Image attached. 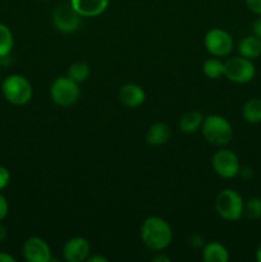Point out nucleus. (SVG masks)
I'll use <instances>...</instances> for the list:
<instances>
[{
    "label": "nucleus",
    "instance_id": "f257e3e1",
    "mask_svg": "<svg viewBox=\"0 0 261 262\" xmlns=\"http://www.w3.org/2000/svg\"><path fill=\"white\" fill-rule=\"evenodd\" d=\"M141 239L148 250L161 252L170 246L173 230L166 220L159 216H148L141 225Z\"/></svg>",
    "mask_w": 261,
    "mask_h": 262
},
{
    "label": "nucleus",
    "instance_id": "5701e85b",
    "mask_svg": "<svg viewBox=\"0 0 261 262\" xmlns=\"http://www.w3.org/2000/svg\"><path fill=\"white\" fill-rule=\"evenodd\" d=\"M10 183V173L5 166L0 165V191L5 189Z\"/></svg>",
    "mask_w": 261,
    "mask_h": 262
},
{
    "label": "nucleus",
    "instance_id": "c85d7f7f",
    "mask_svg": "<svg viewBox=\"0 0 261 262\" xmlns=\"http://www.w3.org/2000/svg\"><path fill=\"white\" fill-rule=\"evenodd\" d=\"M7 235H8L7 228H5V225L0 222V243L4 242L5 238H7Z\"/></svg>",
    "mask_w": 261,
    "mask_h": 262
},
{
    "label": "nucleus",
    "instance_id": "dca6fc26",
    "mask_svg": "<svg viewBox=\"0 0 261 262\" xmlns=\"http://www.w3.org/2000/svg\"><path fill=\"white\" fill-rule=\"evenodd\" d=\"M238 53L251 60L257 59L258 56H261V40L255 35L246 36L238 43Z\"/></svg>",
    "mask_w": 261,
    "mask_h": 262
},
{
    "label": "nucleus",
    "instance_id": "9b49d317",
    "mask_svg": "<svg viewBox=\"0 0 261 262\" xmlns=\"http://www.w3.org/2000/svg\"><path fill=\"white\" fill-rule=\"evenodd\" d=\"M90 256V243L83 237H74L67 241L63 247V258L67 262H83Z\"/></svg>",
    "mask_w": 261,
    "mask_h": 262
},
{
    "label": "nucleus",
    "instance_id": "a878e982",
    "mask_svg": "<svg viewBox=\"0 0 261 262\" xmlns=\"http://www.w3.org/2000/svg\"><path fill=\"white\" fill-rule=\"evenodd\" d=\"M189 243H191L192 247H194V248H201L205 246L204 238H202L201 235H197V234L192 235L191 239H189Z\"/></svg>",
    "mask_w": 261,
    "mask_h": 262
},
{
    "label": "nucleus",
    "instance_id": "a211bd4d",
    "mask_svg": "<svg viewBox=\"0 0 261 262\" xmlns=\"http://www.w3.org/2000/svg\"><path fill=\"white\" fill-rule=\"evenodd\" d=\"M242 117L250 124L261 123V99L253 97L247 100L242 107Z\"/></svg>",
    "mask_w": 261,
    "mask_h": 262
},
{
    "label": "nucleus",
    "instance_id": "6e6552de",
    "mask_svg": "<svg viewBox=\"0 0 261 262\" xmlns=\"http://www.w3.org/2000/svg\"><path fill=\"white\" fill-rule=\"evenodd\" d=\"M211 165L215 173L224 179H232L240 174L241 163L238 156L233 151L222 148L214 154Z\"/></svg>",
    "mask_w": 261,
    "mask_h": 262
},
{
    "label": "nucleus",
    "instance_id": "7ed1b4c3",
    "mask_svg": "<svg viewBox=\"0 0 261 262\" xmlns=\"http://www.w3.org/2000/svg\"><path fill=\"white\" fill-rule=\"evenodd\" d=\"M201 130L205 140L217 147L227 146L233 138L232 124L222 115L215 114L204 118Z\"/></svg>",
    "mask_w": 261,
    "mask_h": 262
},
{
    "label": "nucleus",
    "instance_id": "412c9836",
    "mask_svg": "<svg viewBox=\"0 0 261 262\" xmlns=\"http://www.w3.org/2000/svg\"><path fill=\"white\" fill-rule=\"evenodd\" d=\"M202 71L204 74L209 78L216 79L219 77L224 76V63L217 58L207 59L202 66Z\"/></svg>",
    "mask_w": 261,
    "mask_h": 262
},
{
    "label": "nucleus",
    "instance_id": "cd10ccee",
    "mask_svg": "<svg viewBox=\"0 0 261 262\" xmlns=\"http://www.w3.org/2000/svg\"><path fill=\"white\" fill-rule=\"evenodd\" d=\"M0 262H15V258L10 253L0 252Z\"/></svg>",
    "mask_w": 261,
    "mask_h": 262
},
{
    "label": "nucleus",
    "instance_id": "423d86ee",
    "mask_svg": "<svg viewBox=\"0 0 261 262\" xmlns=\"http://www.w3.org/2000/svg\"><path fill=\"white\" fill-rule=\"evenodd\" d=\"M81 90L77 82L67 77H59L50 87V96L58 106L68 107L76 104L79 99Z\"/></svg>",
    "mask_w": 261,
    "mask_h": 262
},
{
    "label": "nucleus",
    "instance_id": "39448f33",
    "mask_svg": "<svg viewBox=\"0 0 261 262\" xmlns=\"http://www.w3.org/2000/svg\"><path fill=\"white\" fill-rule=\"evenodd\" d=\"M224 76L234 83H248L256 76V67L251 59L232 56L224 61Z\"/></svg>",
    "mask_w": 261,
    "mask_h": 262
},
{
    "label": "nucleus",
    "instance_id": "bb28decb",
    "mask_svg": "<svg viewBox=\"0 0 261 262\" xmlns=\"http://www.w3.org/2000/svg\"><path fill=\"white\" fill-rule=\"evenodd\" d=\"M252 32H253V35L256 36V37L260 38V40H261V15L257 18V19L255 20V22H253Z\"/></svg>",
    "mask_w": 261,
    "mask_h": 262
},
{
    "label": "nucleus",
    "instance_id": "b1692460",
    "mask_svg": "<svg viewBox=\"0 0 261 262\" xmlns=\"http://www.w3.org/2000/svg\"><path fill=\"white\" fill-rule=\"evenodd\" d=\"M245 2L248 10H251L253 14L261 15V0H245Z\"/></svg>",
    "mask_w": 261,
    "mask_h": 262
},
{
    "label": "nucleus",
    "instance_id": "aec40b11",
    "mask_svg": "<svg viewBox=\"0 0 261 262\" xmlns=\"http://www.w3.org/2000/svg\"><path fill=\"white\" fill-rule=\"evenodd\" d=\"M14 46V37L10 28L4 23H0V58L9 55Z\"/></svg>",
    "mask_w": 261,
    "mask_h": 262
},
{
    "label": "nucleus",
    "instance_id": "c756f323",
    "mask_svg": "<svg viewBox=\"0 0 261 262\" xmlns=\"http://www.w3.org/2000/svg\"><path fill=\"white\" fill-rule=\"evenodd\" d=\"M153 261L154 262H170V258H169L168 256H165V255H163V253L159 252L158 255L153 258Z\"/></svg>",
    "mask_w": 261,
    "mask_h": 262
},
{
    "label": "nucleus",
    "instance_id": "4468645a",
    "mask_svg": "<svg viewBox=\"0 0 261 262\" xmlns=\"http://www.w3.org/2000/svg\"><path fill=\"white\" fill-rule=\"evenodd\" d=\"M171 137V130L165 123H155L146 132V142L151 146H161Z\"/></svg>",
    "mask_w": 261,
    "mask_h": 262
},
{
    "label": "nucleus",
    "instance_id": "9d476101",
    "mask_svg": "<svg viewBox=\"0 0 261 262\" xmlns=\"http://www.w3.org/2000/svg\"><path fill=\"white\" fill-rule=\"evenodd\" d=\"M23 257L28 262H49L51 260V250L48 243L40 237H30L22 247Z\"/></svg>",
    "mask_w": 261,
    "mask_h": 262
},
{
    "label": "nucleus",
    "instance_id": "4be33fe9",
    "mask_svg": "<svg viewBox=\"0 0 261 262\" xmlns=\"http://www.w3.org/2000/svg\"><path fill=\"white\" fill-rule=\"evenodd\" d=\"M243 216L246 219L257 220L261 217V199L260 197H251L243 206Z\"/></svg>",
    "mask_w": 261,
    "mask_h": 262
},
{
    "label": "nucleus",
    "instance_id": "f8f14e48",
    "mask_svg": "<svg viewBox=\"0 0 261 262\" xmlns=\"http://www.w3.org/2000/svg\"><path fill=\"white\" fill-rule=\"evenodd\" d=\"M146 94L141 86L136 83H127L124 86L120 87L119 90V101L122 102L124 106L130 107H138L145 102Z\"/></svg>",
    "mask_w": 261,
    "mask_h": 262
},
{
    "label": "nucleus",
    "instance_id": "473e14b6",
    "mask_svg": "<svg viewBox=\"0 0 261 262\" xmlns=\"http://www.w3.org/2000/svg\"><path fill=\"white\" fill-rule=\"evenodd\" d=\"M256 261L261 262V245L258 246L257 250H256Z\"/></svg>",
    "mask_w": 261,
    "mask_h": 262
},
{
    "label": "nucleus",
    "instance_id": "2f4dec72",
    "mask_svg": "<svg viewBox=\"0 0 261 262\" xmlns=\"http://www.w3.org/2000/svg\"><path fill=\"white\" fill-rule=\"evenodd\" d=\"M87 261H89V262H106L107 260L105 257H102V256L94 255V256H89Z\"/></svg>",
    "mask_w": 261,
    "mask_h": 262
},
{
    "label": "nucleus",
    "instance_id": "ddd939ff",
    "mask_svg": "<svg viewBox=\"0 0 261 262\" xmlns=\"http://www.w3.org/2000/svg\"><path fill=\"white\" fill-rule=\"evenodd\" d=\"M81 17H97L107 9L109 0H69Z\"/></svg>",
    "mask_w": 261,
    "mask_h": 262
},
{
    "label": "nucleus",
    "instance_id": "0eeeda50",
    "mask_svg": "<svg viewBox=\"0 0 261 262\" xmlns=\"http://www.w3.org/2000/svg\"><path fill=\"white\" fill-rule=\"evenodd\" d=\"M204 43L206 50L216 58L228 56L234 48L233 37L223 28H211L207 31Z\"/></svg>",
    "mask_w": 261,
    "mask_h": 262
},
{
    "label": "nucleus",
    "instance_id": "6ab92c4d",
    "mask_svg": "<svg viewBox=\"0 0 261 262\" xmlns=\"http://www.w3.org/2000/svg\"><path fill=\"white\" fill-rule=\"evenodd\" d=\"M90 73H91V68L84 61L73 63L68 69V77L71 79H73L74 82H77L78 84L86 82L87 78L90 77Z\"/></svg>",
    "mask_w": 261,
    "mask_h": 262
},
{
    "label": "nucleus",
    "instance_id": "f3484780",
    "mask_svg": "<svg viewBox=\"0 0 261 262\" xmlns=\"http://www.w3.org/2000/svg\"><path fill=\"white\" fill-rule=\"evenodd\" d=\"M202 122H204V117L197 110H192V112L186 113L179 119V129L186 135H192V133L197 132L201 129Z\"/></svg>",
    "mask_w": 261,
    "mask_h": 262
},
{
    "label": "nucleus",
    "instance_id": "393cba45",
    "mask_svg": "<svg viewBox=\"0 0 261 262\" xmlns=\"http://www.w3.org/2000/svg\"><path fill=\"white\" fill-rule=\"evenodd\" d=\"M8 212H9V204H8V200L0 193V222H3V220L8 216Z\"/></svg>",
    "mask_w": 261,
    "mask_h": 262
},
{
    "label": "nucleus",
    "instance_id": "20e7f679",
    "mask_svg": "<svg viewBox=\"0 0 261 262\" xmlns=\"http://www.w3.org/2000/svg\"><path fill=\"white\" fill-rule=\"evenodd\" d=\"M215 210L222 219L227 222H237L243 216L242 196L234 189H224L215 199Z\"/></svg>",
    "mask_w": 261,
    "mask_h": 262
},
{
    "label": "nucleus",
    "instance_id": "f03ea898",
    "mask_svg": "<svg viewBox=\"0 0 261 262\" xmlns=\"http://www.w3.org/2000/svg\"><path fill=\"white\" fill-rule=\"evenodd\" d=\"M2 94L8 102L15 106H22L31 101L33 89L31 82L25 76L10 74L3 79Z\"/></svg>",
    "mask_w": 261,
    "mask_h": 262
},
{
    "label": "nucleus",
    "instance_id": "7c9ffc66",
    "mask_svg": "<svg viewBox=\"0 0 261 262\" xmlns=\"http://www.w3.org/2000/svg\"><path fill=\"white\" fill-rule=\"evenodd\" d=\"M12 64V58H10V54L9 55H5V56H2L0 58V66L3 67H8Z\"/></svg>",
    "mask_w": 261,
    "mask_h": 262
},
{
    "label": "nucleus",
    "instance_id": "1a4fd4ad",
    "mask_svg": "<svg viewBox=\"0 0 261 262\" xmlns=\"http://www.w3.org/2000/svg\"><path fill=\"white\" fill-rule=\"evenodd\" d=\"M81 18L71 3H61L53 13L54 26L63 33H72L78 30L81 26Z\"/></svg>",
    "mask_w": 261,
    "mask_h": 262
},
{
    "label": "nucleus",
    "instance_id": "2eb2a0df",
    "mask_svg": "<svg viewBox=\"0 0 261 262\" xmlns=\"http://www.w3.org/2000/svg\"><path fill=\"white\" fill-rule=\"evenodd\" d=\"M202 260L205 262H228L229 252L219 242H210L202 247Z\"/></svg>",
    "mask_w": 261,
    "mask_h": 262
}]
</instances>
